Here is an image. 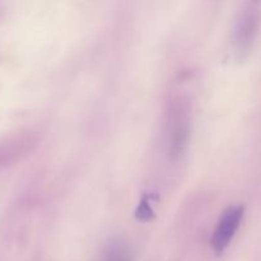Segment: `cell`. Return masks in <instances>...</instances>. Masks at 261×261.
I'll list each match as a JSON object with an SVG mask.
<instances>
[{
	"label": "cell",
	"mask_w": 261,
	"mask_h": 261,
	"mask_svg": "<svg viewBox=\"0 0 261 261\" xmlns=\"http://www.w3.org/2000/svg\"><path fill=\"white\" fill-rule=\"evenodd\" d=\"M242 217L244 208L241 205H232L223 212L211 240L212 247L217 254L223 252L231 244L241 223Z\"/></svg>",
	"instance_id": "6da1fadb"
},
{
	"label": "cell",
	"mask_w": 261,
	"mask_h": 261,
	"mask_svg": "<svg viewBox=\"0 0 261 261\" xmlns=\"http://www.w3.org/2000/svg\"><path fill=\"white\" fill-rule=\"evenodd\" d=\"M260 23V8L257 3H249L241 12L234 30V45L240 53L250 48L257 33Z\"/></svg>",
	"instance_id": "7a4b0ae2"
},
{
	"label": "cell",
	"mask_w": 261,
	"mask_h": 261,
	"mask_svg": "<svg viewBox=\"0 0 261 261\" xmlns=\"http://www.w3.org/2000/svg\"><path fill=\"white\" fill-rule=\"evenodd\" d=\"M101 261H132V254L124 242L115 240L105 247Z\"/></svg>",
	"instance_id": "3957f363"
}]
</instances>
